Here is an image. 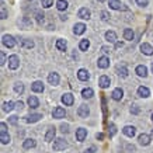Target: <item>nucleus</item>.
Segmentation results:
<instances>
[{"instance_id":"44","label":"nucleus","mask_w":153,"mask_h":153,"mask_svg":"<svg viewBox=\"0 0 153 153\" xmlns=\"http://www.w3.org/2000/svg\"><path fill=\"white\" fill-rule=\"evenodd\" d=\"M96 150H97V148H96V146H90L88 149H86V150H84V153H96Z\"/></svg>"},{"instance_id":"26","label":"nucleus","mask_w":153,"mask_h":153,"mask_svg":"<svg viewBox=\"0 0 153 153\" xmlns=\"http://www.w3.org/2000/svg\"><path fill=\"white\" fill-rule=\"evenodd\" d=\"M94 96V91L91 87H87V88H83L82 90V97L83 98H91Z\"/></svg>"},{"instance_id":"20","label":"nucleus","mask_w":153,"mask_h":153,"mask_svg":"<svg viewBox=\"0 0 153 153\" xmlns=\"http://www.w3.org/2000/svg\"><path fill=\"white\" fill-rule=\"evenodd\" d=\"M55 135H56V129L53 126H51V128L48 129V132L45 134V140H47V142H52V140L55 139Z\"/></svg>"},{"instance_id":"28","label":"nucleus","mask_w":153,"mask_h":153,"mask_svg":"<svg viewBox=\"0 0 153 153\" xmlns=\"http://www.w3.org/2000/svg\"><path fill=\"white\" fill-rule=\"evenodd\" d=\"M68 1L66 0H58L56 1V9L59 10V11H65L66 9H68Z\"/></svg>"},{"instance_id":"52","label":"nucleus","mask_w":153,"mask_h":153,"mask_svg":"<svg viewBox=\"0 0 153 153\" xmlns=\"http://www.w3.org/2000/svg\"><path fill=\"white\" fill-rule=\"evenodd\" d=\"M122 45H124V42H115V47L117 48H121Z\"/></svg>"},{"instance_id":"21","label":"nucleus","mask_w":153,"mask_h":153,"mask_svg":"<svg viewBox=\"0 0 153 153\" xmlns=\"http://www.w3.org/2000/svg\"><path fill=\"white\" fill-rule=\"evenodd\" d=\"M41 118H42V114H30L25 121H27L28 124H35V122H38Z\"/></svg>"},{"instance_id":"40","label":"nucleus","mask_w":153,"mask_h":153,"mask_svg":"<svg viewBox=\"0 0 153 153\" xmlns=\"http://www.w3.org/2000/svg\"><path fill=\"white\" fill-rule=\"evenodd\" d=\"M52 4H53V0H42V7L45 9H49Z\"/></svg>"},{"instance_id":"54","label":"nucleus","mask_w":153,"mask_h":153,"mask_svg":"<svg viewBox=\"0 0 153 153\" xmlns=\"http://www.w3.org/2000/svg\"><path fill=\"white\" fill-rule=\"evenodd\" d=\"M97 1H100V3H102V1H105V0H97Z\"/></svg>"},{"instance_id":"55","label":"nucleus","mask_w":153,"mask_h":153,"mask_svg":"<svg viewBox=\"0 0 153 153\" xmlns=\"http://www.w3.org/2000/svg\"><path fill=\"white\" fill-rule=\"evenodd\" d=\"M152 72H153V62H152Z\"/></svg>"},{"instance_id":"4","label":"nucleus","mask_w":153,"mask_h":153,"mask_svg":"<svg viewBox=\"0 0 153 153\" xmlns=\"http://www.w3.org/2000/svg\"><path fill=\"white\" fill-rule=\"evenodd\" d=\"M140 52L143 53V55H153V47L150 45V44H148V42H143V44H140V47H139Z\"/></svg>"},{"instance_id":"13","label":"nucleus","mask_w":153,"mask_h":153,"mask_svg":"<svg viewBox=\"0 0 153 153\" xmlns=\"http://www.w3.org/2000/svg\"><path fill=\"white\" fill-rule=\"evenodd\" d=\"M86 138H87V129H84V128L76 129V139L79 140V142H83Z\"/></svg>"},{"instance_id":"38","label":"nucleus","mask_w":153,"mask_h":153,"mask_svg":"<svg viewBox=\"0 0 153 153\" xmlns=\"http://www.w3.org/2000/svg\"><path fill=\"white\" fill-rule=\"evenodd\" d=\"M117 134V128H115V125H114V124H110V126H108V135H110V136H114V135Z\"/></svg>"},{"instance_id":"47","label":"nucleus","mask_w":153,"mask_h":153,"mask_svg":"<svg viewBox=\"0 0 153 153\" xmlns=\"http://www.w3.org/2000/svg\"><path fill=\"white\" fill-rule=\"evenodd\" d=\"M7 131V125H6L4 122H1L0 124V132H6Z\"/></svg>"},{"instance_id":"12","label":"nucleus","mask_w":153,"mask_h":153,"mask_svg":"<svg viewBox=\"0 0 153 153\" xmlns=\"http://www.w3.org/2000/svg\"><path fill=\"white\" fill-rule=\"evenodd\" d=\"M97 66L100 68V69H107V68L110 66V59H108L107 56H101V58H98Z\"/></svg>"},{"instance_id":"15","label":"nucleus","mask_w":153,"mask_h":153,"mask_svg":"<svg viewBox=\"0 0 153 153\" xmlns=\"http://www.w3.org/2000/svg\"><path fill=\"white\" fill-rule=\"evenodd\" d=\"M108 6H110V9H112V10H121V9L126 10V7H122L121 0H110V1H108Z\"/></svg>"},{"instance_id":"46","label":"nucleus","mask_w":153,"mask_h":153,"mask_svg":"<svg viewBox=\"0 0 153 153\" xmlns=\"http://www.w3.org/2000/svg\"><path fill=\"white\" fill-rule=\"evenodd\" d=\"M0 16H1V20H6V19H7V11H6L4 7H1V14H0Z\"/></svg>"},{"instance_id":"33","label":"nucleus","mask_w":153,"mask_h":153,"mask_svg":"<svg viewBox=\"0 0 153 153\" xmlns=\"http://www.w3.org/2000/svg\"><path fill=\"white\" fill-rule=\"evenodd\" d=\"M105 41L115 42L117 41V34L114 33V31H107V33H105Z\"/></svg>"},{"instance_id":"34","label":"nucleus","mask_w":153,"mask_h":153,"mask_svg":"<svg viewBox=\"0 0 153 153\" xmlns=\"http://www.w3.org/2000/svg\"><path fill=\"white\" fill-rule=\"evenodd\" d=\"M88 48H90V41L88 39H82L80 41V44H79V49L80 51H87Z\"/></svg>"},{"instance_id":"51","label":"nucleus","mask_w":153,"mask_h":153,"mask_svg":"<svg viewBox=\"0 0 153 153\" xmlns=\"http://www.w3.org/2000/svg\"><path fill=\"white\" fill-rule=\"evenodd\" d=\"M96 138H97L98 140H102V139H104V134H101V132H100V134L96 135Z\"/></svg>"},{"instance_id":"3","label":"nucleus","mask_w":153,"mask_h":153,"mask_svg":"<svg viewBox=\"0 0 153 153\" xmlns=\"http://www.w3.org/2000/svg\"><path fill=\"white\" fill-rule=\"evenodd\" d=\"M7 62H9V68L11 70H16L20 66V59H19V56L17 55H10L9 59H7Z\"/></svg>"},{"instance_id":"16","label":"nucleus","mask_w":153,"mask_h":153,"mask_svg":"<svg viewBox=\"0 0 153 153\" xmlns=\"http://www.w3.org/2000/svg\"><path fill=\"white\" fill-rule=\"evenodd\" d=\"M77 16H79L80 19H83V20H88L90 17H91V13H90V10H88L87 7H82V9L79 10Z\"/></svg>"},{"instance_id":"25","label":"nucleus","mask_w":153,"mask_h":153,"mask_svg":"<svg viewBox=\"0 0 153 153\" xmlns=\"http://www.w3.org/2000/svg\"><path fill=\"white\" fill-rule=\"evenodd\" d=\"M20 45H21L23 48H28V49H31V48H34V41L33 39H28V38H23L21 42H20Z\"/></svg>"},{"instance_id":"9","label":"nucleus","mask_w":153,"mask_h":153,"mask_svg":"<svg viewBox=\"0 0 153 153\" xmlns=\"http://www.w3.org/2000/svg\"><path fill=\"white\" fill-rule=\"evenodd\" d=\"M59 74L55 73V72H52V73L48 74V82H49V84H52V86H58L59 84Z\"/></svg>"},{"instance_id":"56","label":"nucleus","mask_w":153,"mask_h":153,"mask_svg":"<svg viewBox=\"0 0 153 153\" xmlns=\"http://www.w3.org/2000/svg\"><path fill=\"white\" fill-rule=\"evenodd\" d=\"M152 122H153V114H152Z\"/></svg>"},{"instance_id":"19","label":"nucleus","mask_w":153,"mask_h":153,"mask_svg":"<svg viewBox=\"0 0 153 153\" xmlns=\"http://www.w3.org/2000/svg\"><path fill=\"white\" fill-rule=\"evenodd\" d=\"M86 31V25H84L83 23H77V24H74V27H73V33L76 34V35H82V34Z\"/></svg>"},{"instance_id":"10","label":"nucleus","mask_w":153,"mask_h":153,"mask_svg":"<svg viewBox=\"0 0 153 153\" xmlns=\"http://www.w3.org/2000/svg\"><path fill=\"white\" fill-rule=\"evenodd\" d=\"M44 83H42L41 80H37V82H34L33 84H31V90H33L34 93H42L44 91Z\"/></svg>"},{"instance_id":"18","label":"nucleus","mask_w":153,"mask_h":153,"mask_svg":"<svg viewBox=\"0 0 153 153\" xmlns=\"http://www.w3.org/2000/svg\"><path fill=\"white\" fill-rule=\"evenodd\" d=\"M77 77H79V80H82V82H87V80L90 79V73H88V70H86V69H79Z\"/></svg>"},{"instance_id":"37","label":"nucleus","mask_w":153,"mask_h":153,"mask_svg":"<svg viewBox=\"0 0 153 153\" xmlns=\"http://www.w3.org/2000/svg\"><path fill=\"white\" fill-rule=\"evenodd\" d=\"M35 19L39 24L44 23V20H45V14L42 13V11H35Z\"/></svg>"},{"instance_id":"29","label":"nucleus","mask_w":153,"mask_h":153,"mask_svg":"<svg viewBox=\"0 0 153 153\" xmlns=\"http://www.w3.org/2000/svg\"><path fill=\"white\" fill-rule=\"evenodd\" d=\"M14 105H16V104H14L13 101H6V102H3V111L4 112H10V111H13L14 110Z\"/></svg>"},{"instance_id":"35","label":"nucleus","mask_w":153,"mask_h":153,"mask_svg":"<svg viewBox=\"0 0 153 153\" xmlns=\"http://www.w3.org/2000/svg\"><path fill=\"white\" fill-rule=\"evenodd\" d=\"M0 140H1V143H3V145L10 143V135L7 134V131H6V132H1V134H0Z\"/></svg>"},{"instance_id":"53","label":"nucleus","mask_w":153,"mask_h":153,"mask_svg":"<svg viewBox=\"0 0 153 153\" xmlns=\"http://www.w3.org/2000/svg\"><path fill=\"white\" fill-rule=\"evenodd\" d=\"M60 20H62V21H65V20H68V17H66V16H60Z\"/></svg>"},{"instance_id":"8","label":"nucleus","mask_w":153,"mask_h":153,"mask_svg":"<svg viewBox=\"0 0 153 153\" xmlns=\"http://www.w3.org/2000/svg\"><path fill=\"white\" fill-rule=\"evenodd\" d=\"M122 132H124V135H126L128 138H134L135 135H136V128L132 125H126V126H124Z\"/></svg>"},{"instance_id":"7","label":"nucleus","mask_w":153,"mask_h":153,"mask_svg":"<svg viewBox=\"0 0 153 153\" xmlns=\"http://www.w3.org/2000/svg\"><path fill=\"white\" fill-rule=\"evenodd\" d=\"M88 114H90L88 107L86 105V104H82V105L79 107V110H77V115H79L80 118H87Z\"/></svg>"},{"instance_id":"24","label":"nucleus","mask_w":153,"mask_h":153,"mask_svg":"<svg viewBox=\"0 0 153 153\" xmlns=\"http://www.w3.org/2000/svg\"><path fill=\"white\" fill-rule=\"evenodd\" d=\"M27 102L31 108H38V107H39V101H38V98L35 97V96H30L28 100H27Z\"/></svg>"},{"instance_id":"57","label":"nucleus","mask_w":153,"mask_h":153,"mask_svg":"<svg viewBox=\"0 0 153 153\" xmlns=\"http://www.w3.org/2000/svg\"><path fill=\"white\" fill-rule=\"evenodd\" d=\"M152 138H153V131H152Z\"/></svg>"},{"instance_id":"30","label":"nucleus","mask_w":153,"mask_h":153,"mask_svg":"<svg viewBox=\"0 0 153 153\" xmlns=\"http://www.w3.org/2000/svg\"><path fill=\"white\" fill-rule=\"evenodd\" d=\"M134 37H135V34L131 28H125V30H124V38H125L126 41H132Z\"/></svg>"},{"instance_id":"31","label":"nucleus","mask_w":153,"mask_h":153,"mask_svg":"<svg viewBox=\"0 0 153 153\" xmlns=\"http://www.w3.org/2000/svg\"><path fill=\"white\" fill-rule=\"evenodd\" d=\"M66 48H68V44H66L65 39H58L56 41V49L58 51H66Z\"/></svg>"},{"instance_id":"2","label":"nucleus","mask_w":153,"mask_h":153,"mask_svg":"<svg viewBox=\"0 0 153 153\" xmlns=\"http://www.w3.org/2000/svg\"><path fill=\"white\" fill-rule=\"evenodd\" d=\"M1 42H3V45L6 48H14L16 47V39H14L13 35H9V34H6L1 37Z\"/></svg>"},{"instance_id":"11","label":"nucleus","mask_w":153,"mask_h":153,"mask_svg":"<svg viewBox=\"0 0 153 153\" xmlns=\"http://www.w3.org/2000/svg\"><path fill=\"white\" fill-rule=\"evenodd\" d=\"M98 84H100V87H101V88H107V87H110V84H111V80H110V77H108V76L102 74L101 77L98 79Z\"/></svg>"},{"instance_id":"23","label":"nucleus","mask_w":153,"mask_h":153,"mask_svg":"<svg viewBox=\"0 0 153 153\" xmlns=\"http://www.w3.org/2000/svg\"><path fill=\"white\" fill-rule=\"evenodd\" d=\"M135 72H136V74L140 76V77H146V76H148V69H146V66H143V65L136 66Z\"/></svg>"},{"instance_id":"49","label":"nucleus","mask_w":153,"mask_h":153,"mask_svg":"<svg viewBox=\"0 0 153 153\" xmlns=\"http://www.w3.org/2000/svg\"><path fill=\"white\" fill-rule=\"evenodd\" d=\"M101 51L104 52V53H110V51H111V49H110L108 47H102V48H101Z\"/></svg>"},{"instance_id":"43","label":"nucleus","mask_w":153,"mask_h":153,"mask_svg":"<svg viewBox=\"0 0 153 153\" xmlns=\"http://www.w3.org/2000/svg\"><path fill=\"white\" fill-rule=\"evenodd\" d=\"M6 63V53L3 51L0 52V65H4Z\"/></svg>"},{"instance_id":"48","label":"nucleus","mask_w":153,"mask_h":153,"mask_svg":"<svg viewBox=\"0 0 153 153\" xmlns=\"http://www.w3.org/2000/svg\"><path fill=\"white\" fill-rule=\"evenodd\" d=\"M131 112H132V114H139V108H138L136 105H134L132 108H131Z\"/></svg>"},{"instance_id":"36","label":"nucleus","mask_w":153,"mask_h":153,"mask_svg":"<svg viewBox=\"0 0 153 153\" xmlns=\"http://www.w3.org/2000/svg\"><path fill=\"white\" fill-rule=\"evenodd\" d=\"M14 91L17 94H23L24 93V84L21 82H17V83L14 84Z\"/></svg>"},{"instance_id":"1","label":"nucleus","mask_w":153,"mask_h":153,"mask_svg":"<svg viewBox=\"0 0 153 153\" xmlns=\"http://www.w3.org/2000/svg\"><path fill=\"white\" fill-rule=\"evenodd\" d=\"M68 146H69V145H68V142H66L63 138H58V139H55V142H53V150H56V152L65 150Z\"/></svg>"},{"instance_id":"42","label":"nucleus","mask_w":153,"mask_h":153,"mask_svg":"<svg viewBox=\"0 0 153 153\" xmlns=\"http://www.w3.org/2000/svg\"><path fill=\"white\" fill-rule=\"evenodd\" d=\"M60 131H62L63 134H68V132H69V125H68V124H62V125H60Z\"/></svg>"},{"instance_id":"39","label":"nucleus","mask_w":153,"mask_h":153,"mask_svg":"<svg viewBox=\"0 0 153 153\" xmlns=\"http://www.w3.org/2000/svg\"><path fill=\"white\" fill-rule=\"evenodd\" d=\"M100 16H101L102 21H108V20H110V17H111V16H110V13H108V11H105V10H102L101 13H100Z\"/></svg>"},{"instance_id":"50","label":"nucleus","mask_w":153,"mask_h":153,"mask_svg":"<svg viewBox=\"0 0 153 153\" xmlns=\"http://www.w3.org/2000/svg\"><path fill=\"white\" fill-rule=\"evenodd\" d=\"M16 107H17V108H19V110H21V108H23V107H24L23 101H19V102H16Z\"/></svg>"},{"instance_id":"6","label":"nucleus","mask_w":153,"mask_h":153,"mask_svg":"<svg viewBox=\"0 0 153 153\" xmlns=\"http://www.w3.org/2000/svg\"><path fill=\"white\" fill-rule=\"evenodd\" d=\"M111 97H112V100H115V101H121V100H122V97H124V90H122L121 87L114 88Z\"/></svg>"},{"instance_id":"27","label":"nucleus","mask_w":153,"mask_h":153,"mask_svg":"<svg viewBox=\"0 0 153 153\" xmlns=\"http://www.w3.org/2000/svg\"><path fill=\"white\" fill-rule=\"evenodd\" d=\"M117 72H118V74L122 76V77H126V76H128V68H126L125 65H118L117 66Z\"/></svg>"},{"instance_id":"32","label":"nucleus","mask_w":153,"mask_h":153,"mask_svg":"<svg viewBox=\"0 0 153 153\" xmlns=\"http://www.w3.org/2000/svg\"><path fill=\"white\" fill-rule=\"evenodd\" d=\"M35 145H37V142L34 139H25L23 143V148L24 149H33V148H35Z\"/></svg>"},{"instance_id":"5","label":"nucleus","mask_w":153,"mask_h":153,"mask_svg":"<svg viewBox=\"0 0 153 153\" xmlns=\"http://www.w3.org/2000/svg\"><path fill=\"white\" fill-rule=\"evenodd\" d=\"M65 115H66V111H65V108H62V107H56L55 110L52 111V117L56 118V120H59V118H65Z\"/></svg>"},{"instance_id":"14","label":"nucleus","mask_w":153,"mask_h":153,"mask_svg":"<svg viewBox=\"0 0 153 153\" xmlns=\"http://www.w3.org/2000/svg\"><path fill=\"white\" fill-rule=\"evenodd\" d=\"M74 101V97L72 93H65L62 96V102L65 104V105H72Z\"/></svg>"},{"instance_id":"17","label":"nucleus","mask_w":153,"mask_h":153,"mask_svg":"<svg viewBox=\"0 0 153 153\" xmlns=\"http://www.w3.org/2000/svg\"><path fill=\"white\" fill-rule=\"evenodd\" d=\"M138 96L142 98H148L150 96V90L146 86H140V87H138Z\"/></svg>"},{"instance_id":"22","label":"nucleus","mask_w":153,"mask_h":153,"mask_svg":"<svg viewBox=\"0 0 153 153\" xmlns=\"http://www.w3.org/2000/svg\"><path fill=\"white\" fill-rule=\"evenodd\" d=\"M138 140H139V143L142 145V146H148V145L150 143V136H149L148 134H142V135H139Z\"/></svg>"},{"instance_id":"41","label":"nucleus","mask_w":153,"mask_h":153,"mask_svg":"<svg viewBox=\"0 0 153 153\" xmlns=\"http://www.w3.org/2000/svg\"><path fill=\"white\" fill-rule=\"evenodd\" d=\"M136 4L139 7H146L149 4V0H136Z\"/></svg>"},{"instance_id":"45","label":"nucleus","mask_w":153,"mask_h":153,"mask_svg":"<svg viewBox=\"0 0 153 153\" xmlns=\"http://www.w3.org/2000/svg\"><path fill=\"white\" fill-rule=\"evenodd\" d=\"M17 118H19V117H16V115H13V117H10V124H11V125H16V124H17Z\"/></svg>"}]
</instances>
